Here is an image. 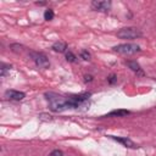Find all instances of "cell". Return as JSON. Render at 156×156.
I'll use <instances>...</instances> for the list:
<instances>
[{
    "label": "cell",
    "mask_w": 156,
    "mask_h": 156,
    "mask_svg": "<svg viewBox=\"0 0 156 156\" xmlns=\"http://www.w3.org/2000/svg\"><path fill=\"white\" fill-rule=\"evenodd\" d=\"M113 51L118 52V54H122V55H133V54H136L140 51V46L136 45V44H119V45H116L113 46Z\"/></svg>",
    "instance_id": "cell-3"
},
{
    "label": "cell",
    "mask_w": 156,
    "mask_h": 156,
    "mask_svg": "<svg viewBox=\"0 0 156 156\" xmlns=\"http://www.w3.org/2000/svg\"><path fill=\"white\" fill-rule=\"evenodd\" d=\"M91 9L95 11H100V12H107L111 9V1H106V0H94L91 2Z\"/></svg>",
    "instance_id": "cell-5"
},
{
    "label": "cell",
    "mask_w": 156,
    "mask_h": 156,
    "mask_svg": "<svg viewBox=\"0 0 156 156\" xmlns=\"http://www.w3.org/2000/svg\"><path fill=\"white\" fill-rule=\"evenodd\" d=\"M66 49H67V45L63 41H56L52 44V50L56 52H65Z\"/></svg>",
    "instance_id": "cell-9"
},
{
    "label": "cell",
    "mask_w": 156,
    "mask_h": 156,
    "mask_svg": "<svg viewBox=\"0 0 156 156\" xmlns=\"http://www.w3.org/2000/svg\"><path fill=\"white\" fill-rule=\"evenodd\" d=\"M30 57L39 68H48L50 66L48 57L41 52H30Z\"/></svg>",
    "instance_id": "cell-4"
},
{
    "label": "cell",
    "mask_w": 156,
    "mask_h": 156,
    "mask_svg": "<svg viewBox=\"0 0 156 156\" xmlns=\"http://www.w3.org/2000/svg\"><path fill=\"white\" fill-rule=\"evenodd\" d=\"M49 156H63V152L61 150H54L49 154Z\"/></svg>",
    "instance_id": "cell-14"
},
{
    "label": "cell",
    "mask_w": 156,
    "mask_h": 156,
    "mask_svg": "<svg viewBox=\"0 0 156 156\" xmlns=\"http://www.w3.org/2000/svg\"><path fill=\"white\" fill-rule=\"evenodd\" d=\"M84 80L85 82H91L93 80V77L91 76H84Z\"/></svg>",
    "instance_id": "cell-17"
},
{
    "label": "cell",
    "mask_w": 156,
    "mask_h": 156,
    "mask_svg": "<svg viewBox=\"0 0 156 156\" xmlns=\"http://www.w3.org/2000/svg\"><path fill=\"white\" fill-rule=\"evenodd\" d=\"M26 96V94L23 91H18V90H6L5 91V98L7 100H13V101H21L23 100Z\"/></svg>",
    "instance_id": "cell-6"
},
{
    "label": "cell",
    "mask_w": 156,
    "mask_h": 156,
    "mask_svg": "<svg viewBox=\"0 0 156 156\" xmlns=\"http://www.w3.org/2000/svg\"><path fill=\"white\" fill-rule=\"evenodd\" d=\"M143 35L141 30L135 27H126L117 32V37L121 39H135Z\"/></svg>",
    "instance_id": "cell-2"
},
{
    "label": "cell",
    "mask_w": 156,
    "mask_h": 156,
    "mask_svg": "<svg viewBox=\"0 0 156 156\" xmlns=\"http://www.w3.org/2000/svg\"><path fill=\"white\" fill-rule=\"evenodd\" d=\"M126 65H127L133 72H135V73H138V74H140V76L144 74L143 71H141V68H140V66H139V63H136L135 61H127Z\"/></svg>",
    "instance_id": "cell-8"
},
{
    "label": "cell",
    "mask_w": 156,
    "mask_h": 156,
    "mask_svg": "<svg viewBox=\"0 0 156 156\" xmlns=\"http://www.w3.org/2000/svg\"><path fill=\"white\" fill-rule=\"evenodd\" d=\"M54 16H55V13H54V11H52L51 9L45 10V12H44V18H45L46 21H51V20L54 18Z\"/></svg>",
    "instance_id": "cell-11"
},
{
    "label": "cell",
    "mask_w": 156,
    "mask_h": 156,
    "mask_svg": "<svg viewBox=\"0 0 156 156\" xmlns=\"http://www.w3.org/2000/svg\"><path fill=\"white\" fill-rule=\"evenodd\" d=\"M107 80H108V83H110V84H115V83L117 82V77H116L115 74H111V76L107 78Z\"/></svg>",
    "instance_id": "cell-16"
},
{
    "label": "cell",
    "mask_w": 156,
    "mask_h": 156,
    "mask_svg": "<svg viewBox=\"0 0 156 156\" xmlns=\"http://www.w3.org/2000/svg\"><path fill=\"white\" fill-rule=\"evenodd\" d=\"M129 113H130V111H128V110H113V111H111L110 113H107L106 117H111V116L124 117V116H127V115H129Z\"/></svg>",
    "instance_id": "cell-10"
},
{
    "label": "cell",
    "mask_w": 156,
    "mask_h": 156,
    "mask_svg": "<svg viewBox=\"0 0 156 156\" xmlns=\"http://www.w3.org/2000/svg\"><path fill=\"white\" fill-rule=\"evenodd\" d=\"M37 5H40L41 6V5H45V2H37Z\"/></svg>",
    "instance_id": "cell-18"
},
{
    "label": "cell",
    "mask_w": 156,
    "mask_h": 156,
    "mask_svg": "<svg viewBox=\"0 0 156 156\" xmlns=\"http://www.w3.org/2000/svg\"><path fill=\"white\" fill-rule=\"evenodd\" d=\"M66 60L69 61V62H76L77 61V57H76V55L72 51H67L66 52Z\"/></svg>",
    "instance_id": "cell-12"
},
{
    "label": "cell",
    "mask_w": 156,
    "mask_h": 156,
    "mask_svg": "<svg viewBox=\"0 0 156 156\" xmlns=\"http://www.w3.org/2000/svg\"><path fill=\"white\" fill-rule=\"evenodd\" d=\"M45 98L49 102V107L54 112H62L66 110H79L89 106L90 93L74 94L63 96L56 93H45Z\"/></svg>",
    "instance_id": "cell-1"
},
{
    "label": "cell",
    "mask_w": 156,
    "mask_h": 156,
    "mask_svg": "<svg viewBox=\"0 0 156 156\" xmlns=\"http://www.w3.org/2000/svg\"><path fill=\"white\" fill-rule=\"evenodd\" d=\"M111 139H113V140H116V141H118V143H121V144H123L126 147H130V149H135V147H138V145L136 144H134L130 139H128V138H121V136H115V135H108Z\"/></svg>",
    "instance_id": "cell-7"
},
{
    "label": "cell",
    "mask_w": 156,
    "mask_h": 156,
    "mask_svg": "<svg viewBox=\"0 0 156 156\" xmlns=\"http://www.w3.org/2000/svg\"><path fill=\"white\" fill-rule=\"evenodd\" d=\"M80 57H82L83 60L88 61V60H90V54H89L87 50H83V51H80Z\"/></svg>",
    "instance_id": "cell-13"
},
{
    "label": "cell",
    "mask_w": 156,
    "mask_h": 156,
    "mask_svg": "<svg viewBox=\"0 0 156 156\" xmlns=\"http://www.w3.org/2000/svg\"><path fill=\"white\" fill-rule=\"evenodd\" d=\"M10 68H11V66H6L5 63H2V65H1V76L4 77V76H5V73H6V71H7V69H10Z\"/></svg>",
    "instance_id": "cell-15"
}]
</instances>
